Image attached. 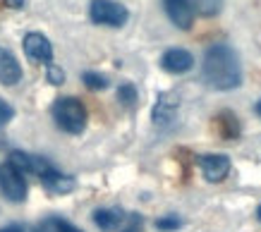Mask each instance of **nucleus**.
I'll list each match as a JSON object with an SVG mask.
<instances>
[{
    "label": "nucleus",
    "instance_id": "obj_24",
    "mask_svg": "<svg viewBox=\"0 0 261 232\" xmlns=\"http://www.w3.org/2000/svg\"><path fill=\"white\" fill-rule=\"evenodd\" d=\"M256 218H259V223H261V204H259V208H256Z\"/></svg>",
    "mask_w": 261,
    "mask_h": 232
},
{
    "label": "nucleus",
    "instance_id": "obj_25",
    "mask_svg": "<svg viewBox=\"0 0 261 232\" xmlns=\"http://www.w3.org/2000/svg\"><path fill=\"white\" fill-rule=\"evenodd\" d=\"M256 112H259V115H261V101H259V103H256Z\"/></svg>",
    "mask_w": 261,
    "mask_h": 232
},
{
    "label": "nucleus",
    "instance_id": "obj_6",
    "mask_svg": "<svg viewBox=\"0 0 261 232\" xmlns=\"http://www.w3.org/2000/svg\"><path fill=\"white\" fill-rule=\"evenodd\" d=\"M177 110H180V101L175 94L170 91H163L159 94L156 103H153V110H151V120L156 127H170L177 118Z\"/></svg>",
    "mask_w": 261,
    "mask_h": 232
},
{
    "label": "nucleus",
    "instance_id": "obj_17",
    "mask_svg": "<svg viewBox=\"0 0 261 232\" xmlns=\"http://www.w3.org/2000/svg\"><path fill=\"white\" fill-rule=\"evenodd\" d=\"M82 81H84V86L89 89V91H106V89L111 86V81H108V77L101 72H84L82 74Z\"/></svg>",
    "mask_w": 261,
    "mask_h": 232
},
{
    "label": "nucleus",
    "instance_id": "obj_11",
    "mask_svg": "<svg viewBox=\"0 0 261 232\" xmlns=\"http://www.w3.org/2000/svg\"><path fill=\"white\" fill-rule=\"evenodd\" d=\"M8 160L15 165V168H19L24 172V175H36L39 177L43 170L50 165L46 158H41V156H34V153H27V151H19V149H15V151H10Z\"/></svg>",
    "mask_w": 261,
    "mask_h": 232
},
{
    "label": "nucleus",
    "instance_id": "obj_9",
    "mask_svg": "<svg viewBox=\"0 0 261 232\" xmlns=\"http://www.w3.org/2000/svg\"><path fill=\"white\" fill-rule=\"evenodd\" d=\"M163 10H166L168 19L173 22L177 29L182 32H190L194 24V10H192L190 0H163Z\"/></svg>",
    "mask_w": 261,
    "mask_h": 232
},
{
    "label": "nucleus",
    "instance_id": "obj_18",
    "mask_svg": "<svg viewBox=\"0 0 261 232\" xmlns=\"http://www.w3.org/2000/svg\"><path fill=\"white\" fill-rule=\"evenodd\" d=\"M118 101L125 108H132V105L139 101V94H137V86L135 84H129V81H122L118 86Z\"/></svg>",
    "mask_w": 261,
    "mask_h": 232
},
{
    "label": "nucleus",
    "instance_id": "obj_20",
    "mask_svg": "<svg viewBox=\"0 0 261 232\" xmlns=\"http://www.w3.org/2000/svg\"><path fill=\"white\" fill-rule=\"evenodd\" d=\"M46 79L53 84V86H60V84H65V72L58 67V65H48L46 67Z\"/></svg>",
    "mask_w": 261,
    "mask_h": 232
},
{
    "label": "nucleus",
    "instance_id": "obj_13",
    "mask_svg": "<svg viewBox=\"0 0 261 232\" xmlns=\"http://www.w3.org/2000/svg\"><path fill=\"white\" fill-rule=\"evenodd\" d=\"M125 220H127V216L120 208H96L94 211V223L103 232L118 230L120 225H125Z\"/></svg>",
    "mask_w": 261,
    "mask_h": 232
},
{
    "label": "nucleus",
    "instance_id": "obj_21",
    "mask_svg": "<svg viewBox=\"0 0 261 232\" xmlns=\"http://www.w3.org/2000/svg\"><path fill=\"white\" fill-rule=\"evenodd\" d=\"M12 118H15V108H12L10 103H5V101H0V127L8 125Z\"/></svg>",
    "mask_w": 261,
    "mask_h": 232
},
{
    "label": "nucleus",
    "instance_id": "obj_19",
    "mask_svg": "<svg viewBox=\"0 0 261 232\" xmlns=\"http://www.w3.org/2000/svg\"><path fill=\"white\" fill-rule=\"evenodd\" d=\"M177 227H182V218L175 216V213L161 216L159 220H156V230H161V232H173V230H177Z\"/></svg>",
    "mask_w": 261,
    "mask_h": 232
},
{
    "label": "nucleus",
    "instance_id": "obj_4",
    "mask_svg": "<svg viewBox=\"0 0 261 232\" xmlns=\"http://www.w3.org/2000/svg\"><path fill=\"white\" fill-rule=\"evenodd\" d=\"M0 192L12 204H22L27 201V180L19 168H15L10 160L0 165Z\"/></svg>",
    "mask_w": 261,
    "mask_h": 232
},
{
    "label": "nucleus",
    "instance_id": "obj_14",
    "mask_svg": "<svg viewBox=\"0 0 261 232\" xmlns=\"http://www.w3.org/2000/svg\"><path fill=\"white\" fill-rule=\"evenodd\" d=\"M36 232H82L80 227H74L60 216H48L36 225Z\"/></svg>",
    "mask_w": 261,
    "mask_h": 232
},
{
    "label": "nucleus",
    "instance_id": "obj_3",
    "mask_svg": "<svg viewBox=\"0 0 261 232\" xmlns=\"http://www.w3.org/2000/svg\"><path fill=\"white\" fill-rule=\"evenodd\" d=\"M89 17H91L94 24L120 29V26L127 24L129 12H127V8L122 3H118V0H91V5H89Z\"/></svg>",
    "mask_w": 261,
    "mask_h": 232
},
{
    "label": "nucleus",
    "instance_id": "obj_22",
    "mask_svg": "<svg viewBox=\"0 0 261 232\" xmlns=\"http://www.w3.org/2000/svg\"><path fill=\"white\" fill-rule=\"evenodd\" d=\"M0 232H24V227H22V225H17V223H12V225H5V227H0Z\"/></svg>",
    "mask_w": 261,
    "mask_h": 232
},
{
    "label": "nucleus",
    "instance_id": "obj_7",
    "mask_svg": "<svg viewBox=\"0 0 261 232\" xmlns=\"http://www.w3.org/2000/svg\"><path fill=\"white\" fill-rule=\"evenodd\" d=\"M159 65L163 72L177 77V74H187L194 67V55L187 48H168V50H163Z\"/></svg>",
    "mask_w": 261,
    "mask_h": 232
},
{
    "label": "nucleus",
    "instance_id": "obj_12",
    "mask_svg": "<svg viewBox=\"0 0 261 232\" xmlns=\"http://www.w3.org/2000/svg\"><path fill=\"white\" fill-rule=\"evenodd\" d=\"M22 77H24L22 65L17 63V57L12 55V50L0 46V84L15 86V84L22 81Z\"/></svg>",
    "mask_w": 261,
    "mask_h": 232
},
{
    "label": "nucleus",
    "instance_id": "obj_16",
    "mask_svg": "<svg viewBox=\"0 0 261 232\" xmlns=\"http://www.w3.org/2000/svg\"><path fill=\"white\" fill-rule=\"evenodd\" d=\"M190 3L194 15H201V17H214L223 8V0H190Z\"/></svg>",
    "mask_w": 261,
    "mask_h": 232
},
{
    "label": "nucleus",
    "instance_id": "obj_2",
    "mask_svg": "<svg viewBox=\"0 0 261 232\" xmlns=\"http://www.w3.org/2000/svg\"><path fill=\"white\" fill-rule=\"evenodd\" d=\"M50 115L56 120L58 129H63L65 134H72L77 136L87 129V122H89V112L84 108L80 98L74 96H60L53 101L50 105Z\"/></svg>",
    "mask_w": 261,
    "mask_h": 232
},
{
    "label": "nucleus",
    "instance_id": "obj_23",
    "mask_svg": "<svg viewBox=\"0 0 261 232\" xmlns=\"http://www.w3.org/2000/svg\"><path fill=\"white\" fill-rule=\"evenodd\" d=\"M5 3H8V8H12V10L24 8V0H5Z\"/></svg>",
    "mask_w": 261,
    "mask_h": 232
},
{
    "label": "nucleus",
    "instance_id": "obj_1",
    "mask_svg": "<svg viewBox=\"0 0 261 232\" xmlns=\"http://www.w3.org/2000/svg\"><path fill=\"white\" fill-rule=\"evenodd\" d=\"M201 79L216 91H232L242 84V63L230 43H214L204 50Z\"/></svg>",
    "mask_w": 261,
    "mask_h": 232
},
{
    "label": "nucleus",
    "instance_id": "obj_10",
    "mask_svg": "<svg viewBox=\"0 0 261 232\" xmlns=\"http://www.w3.org/2000/svg\"><path fill=\"white\" fill-rule=\"evenodd\" d=\"M39 180H41V184H43L50 194H67V192H72V189L77 187L74 177L60 172L56 165H48V168L39 175Z\"/></svg>",
    "mask_w": 261,
    "mask_h": 232
},
{
    "label": "nucleus",
    "instance_id": "obj_8",
    "mask_svg": "<svg viewBox=\"0 0 261 232\" xmlns=\"http://www.w3.org/2000/svg\"><path fill=\"white\" fill-rule=\"evenodd\" d=\"M199 168L208 182H223L230 175V158L225 153H204L199 156Z\"/></svg>",
    "mask_w": 261,
    "mask_h": 232
},
{
    "label": "nucleus",
    "instance_id": "obj_5",
    "mask_svg": "<svg viewBox=\"0 0 261 232\" xmlns=\"http://www.w3.org/2000/svg\"><path fill=\"white\" fill-rule=\"evenodd\" d=\"M24 46V53H27V57L32 60V63L36 65H53V43L48 41L46 34L41 32H29L27 36H24L22 41Z\"/></svg>",
    "mask_w": 261,
    "mask_h": 232
},
{
    "label": "nucleus",
    "instance_id": "obj_15",
    "mask_svg": "<svg viewBox=\"0 0 261 232\" xmlns=\"http://www.w3.org/2000/svg\"><path fill=\"white\" fill-rule=\"evenodd\" d=\"M216 122H218V129H221V134L225 136V139H235V136L240 134V125H238V118L232 115V112H221L218 118H216Z\"/></svg>",
    "mask_w": 261,
    "mask_h": 232
}]
</instances>
